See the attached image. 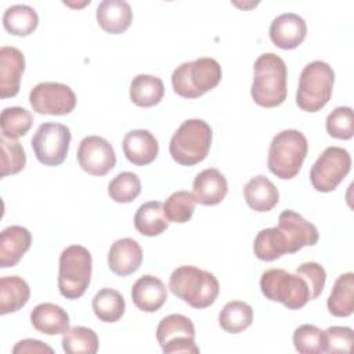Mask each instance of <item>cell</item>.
I'll return each instance as SVG.
<instances>
[{
	"label": "cell",
	"mask_w": 354,
	"mask_h": 354,
	"mask_svg": "<svg viewBox=\"0 0 354 354\" xmlns=\"http://www.w3.org/2000/svg\"><path fill=\"white\" fill-rule=\"evenodd\" d=\"M253 83L250 95L253 101L264 108H274L286 100L288 69L285 61L274 54H261L253 65Z\"/></svg>",
	"instance_id": "cell-1"
},
{
	"label": "cell",
	"mask_w": 354,
	"mask_h": 354,
	"mask_svg": "<svg viewBox=\"0 0 354 354\" xmlns=\"http://www.w3.org/2000/svg\"><path fill=\"white\" fill-rule=\"evenodd\" d=\"M169 289L191 307L202 310L216 301L220 283L209 271L194 266H180L169 278Z\"/></svg>",
	"instance_id": "cell-2"
},
{
	"label": "cell",
	"mask_w": 354,
	"mask_h": 354,
	"mask_svg": "<svg viewBox=\"0 0 354 354\" xmlns=\"http://www.w3.org/2000/svg\"><path fill=\"white\" fill-rule=\"evenodd\" d=\"M308 152L306 136L296 130L288 129L277 133L268 148L267 165L272 174L282 180L296 177Z\"/></svg>",
	"instance_id": "cell-3"
},
{
	"label": "cell",
	"mask_w": 354,
	"mask_h": 354,
	"mask_svg": "<svg viewBox=\"0 0 354 354\" xmlns=\"http://www.w3.org/2000/svg\"><path fill=\"white\" fill-rule=\"evenodd\" d=\"M223 76L220 64L210 57L183 62L173 71L171 86L184 98H198L214 88Z\"/></svg>",
	"instance_id": "cell-4"
},
{
	"label": "cell",
	"mask_w": 354,
	"mask_h": 354,
	"mask_svg": "<svg viewBox=\"0 0 354 354\" xmlns=\"http://www.w3.org/2000/svg\"><path fill=\"white\" fill-rule=\"evenodd\" d=\"M212 145V127L202 119H188L173 134L169 152L174 162L194 166L202 162Z\"/></svg>",
	"instance_id": "cell-5"
},
{
	"label": "cell",
	"mask_w": 354,
	"mask_h": 354,
	"mask_svg": "<svg viewBox=\"0 0 354 354\" xmlns=\"http://www.w3.org/2000/svg\"><path fill=\"white\" fill-rule=\"evenodd\" d=\"M335 83V72L325 61L307 64L299 79L296 104L306 112L321 111L330 100Z\"/></svg>",
	"instance_id": "cell-6"
},
{
	"label": "cell",
	"mask_w": 354,
	"mask_h": 354,
	"mask_svg": "<svg viewBox=\"0 0 354 354\" xmlns=\"http://www.w3.org/2000/svg\"><path fill=\"white\" fill-rule=\"evenodd\" d=\"M93 270L91 253L82 245H71L59 254L58 289L59 293L75 300L84 295L90 285Z\"/></svg>",
	"instance_id": "cell-7"
},
{
	"label": "cell",
	"mask_w": 354,
	"mask_h": 354,
	"mask_svg": "<svg viewBox=\"0 0 354 354\" xmlns=\"http://www.w3.org/2000/svg\"><path fill=\"white\" fill-rule=\"evenodd\" d=\"M260 289L266 299L279 301L289 310H299L310 300V289L307 282L295 274L282 268H270L261 274Z\"/></svg>",
	"instance_id": "cell-8"
},
{
	"label": "cell",
	"mask_w": 354,
	"mask_h": 354,
	"mask_svg": "<svg viewBox=\"0 0 354 354\" xmlns=\"http://www.w3.org/2000/svg\"><path fill=\"white\" fill-rule=\"evenodd\" d=\"M72 134L62 123H41L32 137L30 145L36 159L46 166L61 165L69 151Z\"/></svg>",
	"instance_id": "cell-9"
},
{
	"label": "cell",
	"mask_w": 354,
	"mask_h": 354,
	"mask_svg": "<svg viewBox=\"0 0 354 354\" xmlns=\"http://www.w3.org/2000/svg\"><path fill=\"white\" fill-rule=\"evenodd\" d=\"M351 169V156L342 147H328L314 162L310 181L319 192H330L344 180Z\"/></svg>",
	"instance_id": "cell-10"
},
{
	"label": "cell",
	"mask_w": 354,
	"mask_h": 354,
	"mask_svg": "<svg viewBox=\"0 0 354 354\" xmlns=\"http://www.w3.org/2000/svg\"><path fill=\"white\" fill-rule=\"evenodd\" d=\"M156 339L165 354L199 353V347L195 344V326L183 314H170L162 318L156 328Z\"/></svg>",
	"instance_id": "cell-11"
},
{
	"label": "cell",
	"mask_w": 354,
	"mask_h": 354,
	"mask_svg": "<svg viewBox=\"0 0 354 354\" xmlns=\"http://www.w3.org/2000/svg\"><path fill=\"white\" fill-rule=\"evenodd\" d=\"M29 102L35 112L40 115H68L76 106L73 90L58 82H41L29 93Z\"/></svg>",
	"instance_id": "cell-12"
},
{
	"label": "cell",
	"mask_w": 354,
	"mask_h": 354,
	"mask_svg": "<svg viewBox=\"0 0 354 354\" xmlns=\"http://www.w3.org/2000/svg\"><path fill=\"white\" fill-rule=\"evenodd\" d=\"M79 166L91 176H105L116 165L113 147L100 136L84 137L77 148Z\"/></svg>",
	"instance_id": "cell-13"
},
{
	"label": "cell",
	"mask_w": 354,
	"mask_h": 354,
	"mask_svg": "<svg viewBox=\"0 0 354 354\" xmlns=\"http://www.w3.org/2000/svg\"><path fill=\"white\" fill-rule=\"evenodd\" d=\"M277 228L285 238L288 253H296L304 246H313L319 238L317 227L290 209L279 214Z\"/></svg>",
	"instance_id": "cell-14"
},
{
	"label": "cell",
	"mask_w": 354,
	"mask_h": 354,
	"mask_svg": "<svg viewBox=\"0 0 354 354\" xmlns=\"http://www.w3.org/2000/svg\"><path fill=\"white\" fill-rule=\"evenodd\" d=\"M307 35L306 21L296 12H283L272 19L270 26L271 41L282 48L292 50L299 47Z\"/></svg>",
	"instance_id": "cell-15"
},
{
	"label": "cell",
	"mask_w": 354,
	"mask_h": 354,
	"mask_svg": "<svg viewBox=\"0 0 354 354\" xmlns=\"http://www.w3.org/2000/svg\"><path fill=\"white\" fill-rule=\"evenodd\" d=\"M25 71V57L12 46L0 48V97H15L19 91L21 76Z\"/></svg>",
	"instance_id": "cell-16"
},
{
	"label": "cell",
	"mask_w": 354,
	"mask_h": 354,
	"mask_svg": "<svg viewBox=\"0 0 354 354\" xmlns=\"http://www.w3.org/2000/svg\"><path fill=\"white\" fill-rule=\"evenodd\" d=\"M142 263V249L140 243L131 238H120L115 241L108 252V267L119 275L127 277L136 272Z\"/></svg>",
	"instance_id": "cell-17"
},
{
	"label": "cell",
	"mask_w": 354,
	"mask_h": 354,
	"mask_svg": "<svg viewBox=\"0 0 354 354\" xmlns=\"http://www.w3.org/2000/svg\"><path fill=\"white\" fill-rule=\"evenodd\" d=\"M122 147L127 160L136 166L152 163L159 153L158 140L151 131L144 129H136L126 133Z\"/></svg>",
	"instance_id": "cell-18"
},
{
	"label": "cell",
	"mask_w": 354,
	"mask_h": 354,
	"mask_svg": "<svg viewBox=\"0 0 354 354\" xmlns=\"http://www.w3.org/2000/svg\"><path fill=\"white\" fill-rule=\"evenodd\" d=\"M228 192L227 178L214 167L205 169L196 174L192 183V195L195 201L205 206L218 205Z\"/></svg>",
	"instance_id": "cell-19"
},
{
	"label": "cell",
	"mask_w": 354,
	"mask_h": 354,
	"mask_svg": "<svg viewBox=\"0 0 354 354\" xmlns=\"http://www.w3.org/2000/svg\"><path fill=\"white\" fill-rule=\"evenodd\" d=\"M32 235L22 225H10L0 234V267L8 268L18 264L29 250Z\"/></svg>",
	"instance_id": "cell-20"
},
{
	"label": "cell",
	"mask_w": 354,
	"mask_h": 354,
	"mask_svg": "<svg viewBox=\"0 0 354 354\" xmlns=\"http://www.w3.org/2000/svg\"><path fill=\"white\" fill-rule=\"evenodd\" d=\"M167 299L165 283L153 275L140 277L131 288V300L136 307L145 313L158 311Z\"/></svg>",
	"instance_id": "cell-21"
},
{
	"label": "cell",
	"mask_w": 354,
	"mask_h": 354,
	"mask_svg": "<svg viewBox=\"0 0 354 354\" xmlns=\"http://www.w3.org/2000/svg\"><path fill=\"white\" fill-rule=\"evenodd\" d=\"M97 22L108 33L124 32L133 21V11L124 0H102L97 7Z\"/></svg>",
	"instance_id": "cell-22"
},
{
	"label": "cell",
	"mask_w": 354,
	"mask_h": 354,
	"mask_svg": "<svg viewBox=\"0 0 354 354\" xmlns=\"http://www.w3.org/2000/svg\"><path fill=\"white\" fill-rule=\"evenodd\" d=\"M33 328L44 335H59L69 329L68 313L54 303H40L30 313Z\"/></svg>",
	"instance_id": "cell-23"
},
{
	"label": "cell",
	"mask_w": 354,
	"mask_h": 354,
	"mask_svg": "<svg viewBox=\"0 0 354 354\" xmlns=\"http://www.w3.org/2000/svg\"><path fill=\"white\" fill-rule=\"evenodd\" d=\"M243 196L250 209L254 212H270L279 201L278 188L266 176L252 177L243 187Z\"/></svg>",
	"instance_id": "cell-24"
},
{
	"label": "cell",
	"mask_w": 354,
	"mask_h": 354,
	"mask_svg": "<svg viewBox=\"0 0 354 354\" xmlns=\"http://www.w3.org/2000/svg\"><path fill=\"white\" fill-rule=\"evenodd\" d=\"M30 288L28 282L18 277H3L0 279V314L6 315L21 310L29 300Z\"/></svg>",
	"instance_id": "cell-25"
},
{
	"label": "cell",
	"mask_w": 354,
	"mask_h": 354,
	"mask_svg": "<svg viewBox=\"0 0 354 354\" xmlns=\"http://www.w3.org/2000/svg\"><path fill=\"white\" fill-rule=\"evenodd\" d=\"M333 317H350L354 311V274L344 272L337 277L326 301Z\"/></svg>",
	"instance_id": "cell-26"
},
{
	"label": "cell",
	"mask_w": 354,
	"mask_h": 354,
	"mask_svg": "<svg viewBox=\"0 0 354 354\" xmlns=\"http://www.w3.org/2000/svg\"><path fill=\"white\" fill-rule=\"evenodd\" d=\"M165 95V86L160 77L153 75H137L130 83V100L137 106H153Z\"/></svg>",
	"instance_id": "cell-27"
},
{
	"label": "cell",
	"mask_w": 354,
	"mask_h": 354,
	"mask_svg": "<svg viewBox=\"0 0 354 354\" xmlns=\"http://www.w3.org/2000/svg\"><path fill=\"white\" fill-rule=\"evenodd\" d=\"M134 227L145 236H155L167 230L169 220L163 213V203L159 201L142 203L134 214Z\"/></svg>",
	"instance_id": "cell-28"
},
{
	"label": "cell",
	"mask_w": 354,
	"mask_h": 354,
	"mask_svg": "<svg viewBox=\"0 0 354 354\" xmlns=\"http://www.w3.org/2000/svg\"><path fill=\"white\" fill-rule=\"evenodd\" d=\"M39 25L36 10L28 4H14L3 14L4 29L14 36H28Z\"/></svg>",
	"instance_id": "cell-29"
},
{
	"label": "cell",
	"mask_w": 354,
	"mask_h": 354,
	"mask_svg": "<svg viewBox=\"0 0 354 354\" xmlns=\"http://www.w3.org/2000/svg\"><path fill=\"white\" fill-rule=\"evenodd\" d=\"M91 307L100 321L116 322L123 317L126 303L119 290L112 288H104L94 295Z\"/></svg>",
	"instance_id": "cell-30"
},
{
	"label": "cell",
	"mask_w": 354,
	"mask_h": 354,
	"mask_svg": "<svg viewBox=\"0 0 354 354\" xmlns=\"http://www.w3.org/2000/svg\"><path fill=\"white\" fill-rule=\"evenodd\" d=\"M253 250L259 260L272 261L288 253L282 232L277 227L261 230L253 242Z\"/></svg>",
	"instance_id": "cell-31"
},
{
	"label": "cell",
	"mask_w": 354,
	"mask_h": 354,
	"mask_svg": "<svg viewBox=\"0 0 354 354\" xmlns=\"http://www.w3.org/2000/svg\"><path fill=\"white\" fill-rule=\"evenodd\" d=\"M253 322L252 307L241 300L228 301L218 314L220 326L228 333H239Z\"/></svg>",
	"instance_id": "cell-32"
},
{
	"label": "cell",
	"mask_w": 354,
	"mask_h": 354,
	"mask_svg": "<svg viewBox=\"0 0 354 354\" xmlns=\"http://www.w3.org/2000/svg\"><path fill=\"white\" fill-rule=\"evenodd\" d=\"M61 343L66 354H95L98 351V336L86 326L69 328Z\"/></svg>",
	"instance_id": "cell-33"
},
{
	"label": "cell",
	"mask_w": 354,
	"mask_h": 354,
	"mask_svg": "<svg viewBox=\"0 0 354 354\" xmlns=\"http://www.w3.org/2000/svg\"><path fill=\"white\" fill-rule=\"evenodd\" d=\"M33 124V115L22 106H8L1 111L0 127L1 136L7 138H18L25 136Z\"/></svg>",
	"instance_id": "cell-34"
},
{
	"label": "cell",
	"mask_w": 354,
	"mask_h": 354,
	"mask_svg": "<svg viewBox=\"0 0 354 354\" xmlns=\"http://www.w3.org/2000/svg\"><path fill=\"white\" fill-rule=\"evenodd\" d=\"M295 348L301 354H321L326 350L325 332L311 324H303L293 332Z\"/></svg>",
	"instance_id": "cell-35"
},
{
	"label": "cell",
	"mask_w": 354,
	"mask_h": 354,
	"mask_svg": "<svg viewBox=\"0 0 354 354\" xmlns=\"http://www.w3.org/2000/svg\"><path fill=\"white\" fill-rule=\"evenodd\" d=\"M196 201L192 192L176 191L163 203V213L166 218L173 223L184 224L191 220L195 210Z\"/></svg>",
	"instance_id": "cell-36"
},
{
	"label": "cell",
	"mask_w": 354,
	"mask_h": 354,
	"mask_svg": "<svg viewBox=\"0 0 354 354\" xmlns=\"http://www.w3.org/2000/svg\"><path fill=\"white\" fill-rule=\"evenodd\" d=\"M1 165L0 177L4 178L10 174L19 173L26 165V153L19 141L1 136Z\"/></svg>",
	"instance_id": "cell-37"
},
{
	"label": "cell",
	"mask_w": 354,
	"mask_h": 354,
	"mask_svg": "<svg viewBox=\"0 0 354 354\" xmlns=\"http://www.w3.org/2000/svg\"><path fill=\"white\" fill-rule=\"evenodd\" d=\"M141 192V181L136 173L122 171L115 176L108 184L111 199L118 203L133 202Z\"/></svg>",
	"instance_id": "cell-38"
},
{
	"label": "cell",
	"mask_w": 354,
	"mask_h": 354,
	"mask_svg": "<svg viewBox=\"0 0 354 354\" xmlns=\"http://www.w3.org/2000/svg\"><path fill=\"white\" fill-rule=\"evenodd\" d=\"M326 131L337 140H350L354 136V116L350 106H337L326 118Z\"/></svg>",
	"instance_id": "cell-39"
},
{
	"label": "cell",
	"mask_w": 354,
	"mask_h": 354,
	"mask_svg": "<svg viewBox=\"0 0 354 354\" xmlns=\"http://www.w3.org/2000/svg\"><path fill=\"white\" fill-rule=\"evenodd\" d=\"M296 274L300 275L307 282L310 295H311V300L317 299L322 293L325 281H326V272L321 264H318L315 261L303 263L301 266H299L296 268Z\"/></svg>",
	"instance_id": "cell-40"
},
{
	"label": "cell",
	"mask_w": 354,
	"mask_h": 354,
	"mask_svg": "<svg viewBox=\"0 0 354 354\" xmlns=\"http://www.w3.org/2000/svg\"><path fill=\"white\" fill-rule=\"evenodd\" d=\"M325 332L326 350L325 353H350L354 343V332L348 326H329Z\"/></svg>",
	"instance_id": "cell-41"
},
{
	"label": "cell",
	"mask_w": 354,
	"mask_h": 354,
	"mask_svg": "<svg viewBox=\"0 0 354 354\" xmlns=\"http://www.w3.org/2000/svg\"><path fill=\"white\" fill-rule=\"evenodd\" d=\"M12 353L14 354H22V353H50V354H53L54 350L40 340L24 339V340H19L14 346Z\"/></svg>",
	"instance_id": "cell-42"
}]
</instances>
